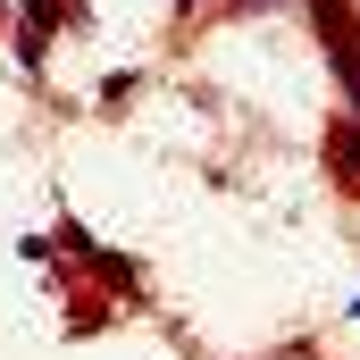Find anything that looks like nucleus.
<instances>
[{
  "instance_id": "1",
  "label": "nucleus",
  "mask_w": 360,
  "mask_h": 360,
  "mask_svg": "<svg viewBox=\"0 0 360 360\" xmlns=\"http://www.w3.org/2000/svg\"><path fill=\"white\" fill-rule=\"evenodd\" d=\"M235 8H276V0H235Z\"/></svg>"
}]
</instances>
